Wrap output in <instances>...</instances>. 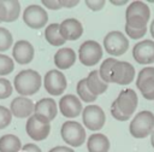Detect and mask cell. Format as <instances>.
Here are the masks:
<instances>
[{
	"instance_id": "obj_1",
	"label": "cell",
	"mask_w": 154,
	"mask_h": 152,
	"mask_svg": "<svg viewBox=\"0 0 154 152\" xmlns=\"http://www.w3.org/2000/svg\"><path fill=\"white\" fill-rule=\"evenodd\" d=\"M13 83H14V89L22 97H26L35 94L40 89L42 80L37 71L32 69H26L16 75Z\"/></svg>"
},
{
	"instance_id": "obj_2",
	"label": "cell",
	"mask_w": 154,
	"mask_h": 152,
	"mask_svg": "<svg viewBox=\"0 0 154 152\" xmlns=\"http://www.w3.org/2000/svg\"><path fill=\"white\" fill-rule=\"evenodd\" d=\"M154 128V115L150 111L138 112L129 125L130 134L136 139H143L149 135Z\"/></svg>"
},
{
	"instance_id": "obj_3",
	"label": "cell",
	"mask_w": 154,
	"mask_h": 152,
	"mask_svg": "<svg viewBox=\"0 0 154 152\" xmlns=\"http://www.w3.org/2000/svg\"><path fill=\"white\" fill-rule=\"evenodd\" d=\"M60 134L63 140L72 146V147H78L81 146L84 140H85V130L82 127L81 123L75 122V121H66L63 123Z\"/></svg>"
},
{
	"instance_id": "obj_4",
	"label": "cell",
	"mask_w": 154,
	"mask_h": 152,
	"mask_svg": "<svg viewBox=\"0 0 154 152\" xmlns=\"http://www.w3.org/2000/svg\"><path fill=\"white\" fill-rule=\"evenodd\" d=\"M102 48L97 41L88 40L84 41L78 49L79 62L85 66H93L97 64L102 57Z\"/></svg>"
},
{
	"instance_id": "obj_5",
	"label": "cell",
	"mask_w": 154,
	"mask_h": 152,
	"mask_svg": "<svg viewBox=\"0 0 154 152\" xmlns=\"http://www.w3.org/2000/svg\"><path fill=\"white\" fill-rule=\"evenodd\" d=\"M103 48L111 55H122L128 51L129 41L123 33L118 30H113L105 36Z\"/></svg>"
},
{
	"instance_id": "obj_6",
	"label": "cell",
	"mask_w": 154,
	"mask_h": 152,
	"mask_svg": "<svg viewBox=\"0 0 154 152\" xmlns=\"http://www.w3.org/2000/svg\"><path fill=\"white\" fill-rule=\"evenodd\" d=\"M82 118L84 127L90 130H99L103 127L106 116L103 110L97 105H88L83 109Z\"/></svg>"
},
{
	"instance_id": "obj_7",
	"label": "cell",
	"mask_w": 154,
	"mask_h": 152,
	"mask_svg": "<svg viewBox=\"0 0 154 152\" xmlns=\"http://www.w3.org/2000/svg\"><path fill=\"white\" fill-rule=\"evenodd\" d=\"M25 129H26L28 135L32 140L41 141L48 136V134L51 131V125H49V122L42 119L41 117H38L36 115H32L28 118Z\"/></svg>"
},
{
	"instance_id": "obj_8",
	"label": "cell",
	"mask_w": 154,
	"mask_h": 152,
	"mask_svg": "<svg viewBox=\"0 0 154 152\" xmlns=\"http://www.w3.org/2000/svg\"><path fill=\"white\" fill-rule=\"evenodd\" d=\"M23 21L28 27L32 29H40L47 23L48 14L40 5H29L23 12Z\"/></svg>"
},
{
	"instance_id": "obj_9",
	"label": "cell",
	"mask_w": 154,
	"mask_h": 152,
	"mask_svg": "<svg viewBox=\"0 0 154 152\" xmlns=\"http://www.w3.org/2000/svg\"><path fill=\"white\" fill-rule=\"evenodd\" d=\"M46 90L52 95H60L67 86L66 77L60 70H49L43 78Z\"/></svg>"
},
{
	"instance_id": "obj_10",
	"label": "cell",
	"mask_w": 154,
	"mask_h": 152,
	"mask_svg": "<svg viewBox=\"0 0 154 152\" xmlns=\"http://www.w3.org/2000/svg\"><path fill=\"white\" fill-rule=\"evenodd\" d=\"M136 86L146 99L154 100V68L153 66H147L138 72Z\"/></svg>"
},
{
	"instance_id": "obj_11",
	"label": "cell",
	"mask_w": 154,
	"mask_h": 152,
	"mask_svg": "<svg viewBox=\"0 0 154 152\" xmlns=\"http://www.w3.org/2000/svg\"><path fill=\"white\" fill-rule=\"evenodd\" d=\"M134 77H135V68L128 62L117 60V63L114 64L112 69L111 82L125 86V84L131 83Z\"/></svg>"
},
{
	"instance_id": "obj_12",
	"label": "cell",
	"mask_w": 154,
	"mask_h": 152,
	"mask_svg": "<svg viewBox=\"0 0 154 152\" xmlns=\"http://www.w3.org/2000/svg\"><path fill=\"white\" fill-rule=\"evenodd\" d=\"M137 103H138L137 94H136V92L134 89H124V90H122L118 94L117 99L114 100V104L117 105V107L126 117H130L135 112V110L137 107Z\"/></svg>"
},
{
	"instance_id": "obj_13",
	"label": "cell",
	"mask_w": 154,
	"mask_h": 152,
	"mask_svg": "<svg viewBox=\"0 0 154 152\" xmlns=\"http://www.w3.org/2000/svg\"><path fill=\"white\" fill-rule=\"evenodd\" d=\"M134 59L138 64H150L154 63V41L142 40L134 46L132 49Z\"/></svg>"
},
{
	"instance_id": "obj_14",
	"label": "cell",
	"mask_w": 154,
	"mask_h": 152,
	"mask_svg": "<svg viewBox=\"0 0 154 152\" xmlns=\"http://www.w3.org/2000/svg\"><path fill=\"white\" fill-rule=\"evenodd\" d=\"M59 109L64 117L73 118V117H77L82 112V103L79 98H77L76 95L66 94L63 98H60Z\"/></svg>"
},
{
	"instance_id": "obj_15",
	"label": "cell",
	"mask_w": 154,
	"mask_h": 152,
	"mask_svg": "<svg viewBox=\"0 0 154 152\" xmlns=\"http://www.w3.org/2000/svg\"><path fill=\"white\" fill-rule=\"evenodd\" d=\"M35 110V105L31 101V99L25 98V97H17L11 101L10 111L12 116L17 118H24V117H30L32 116Z\"/></svg>"
},
{
	"instance_id": "obj_16",
	"label": "cell",
	"mask_w": 154,
	"mask_h": 152,
	"mask_svg": "<svg viewBox=\"0 0 154 152\" xmlns=\"http://www.w3.org/2000/svg\"><path fill=\"white\" fill-rule=\"evenodd\" d=\"M35 49L32 45L26 40H19L14 43L12 49V55L14 60L19 64H29L34 59Z\"/></svg>"
},
{
	"instance_id": "obj_17",
	"label": "cell",
	"mask_w": 154,
	"mask_h": 152,
	"mask_svg": "<svg viewBox=\"0 0 154 152\" xmlns=\"http://www.w3.org/2000/svg\"><path fill=\"white\" fill-rule=\"evenodd\" d=\"M60 34L65 41L78 40L83 34V25L76 18H66L60 23Z\"/></svg>"
},
{
	"instance_id": "obj_18",
	"label": "cell",
	"mask_w": 154,
	"mask_h": 152,
	"mask_svg": "<svg viewBox=\"0 0 154 152\" xmlns=\"http://www.w3.org/2000/svg\"><path fill=\"white\" fill-rule=\"evenodd\" d=\"M57 112H58V107H57L54 99H52V98H43L35 104L34 115L41 117L42 119H45L49 123H51V121H53L55 118Z\"/></svg>"
},
{
	"instance_id": "obj_19",
	"label": "cell",
	"mask_w": 154,
	"mask_h": 152,
	"mask_svg": "<svg viewBox=\"0 0 154 152\" xmlns=\"http://www.w3.org/2000/svg\"><path fill=\"white\" fill-rule=\"evenodd\" d=\"M20 12V4L16 0H0V21L13 22L18 18Z\"/></svg>"
},
{
	"instance_id": "obj_20",
	"label": "cell",
	"mask_w": 154,
	"mask_h": 152,
	"mask_svg": "<svg viewBox=\"0 0 154 152\" xmlns=\"http://www.w3.org/2000/svg\"><path fill=\"white\" fill-rule=\"evenodd\" d=\"M76 62V53L70 47L60 48L54 54V64L58 69L66 70L71 68Z\"/></svg>"
},
{
	"instance_id": "obj_21",
	"label": "cell",
	"mask_w": 154,
	"mask_h": 152,
	"mask_svg": "<svg viewBox=\"0 0 154 152\" xmlns=\"http://www.w3.org/2000/svg\"><path fill=\"white\" fill-rule=\"evenodd\" d=\"M87 86H88V89L91 92V94H94L95 97L102 94L103 92H106V89L108 88V83H106L100 74H99V70H93L89 72V75L87 76Z\"/></svg>"
},
{
	"instance_id": "obj_22",
	"label": "cell",
	"mask_w": 154,
	"mask_h": 152,
	"mask_svg": "<svg viewBox=\"0 0 154 152\" xmlns=\"http://www.w3.org/2000/svg\"><path fill=\"white\" fill-rule=\"evenodd\" d=\"M87 147L89 152H108L109 140L106 135L96 133L89 136L87 141Z\"/></svg>"
},
{
	"instance_id": "obj_23",
	"label": "cell",
	"mask_w": 154,
	"mask_h": 152,
	"mask_svg": "<svg viewBox=\"0 0 154 152\" xmlns=\"http://www.w3.org/2000/svg\"><path fill=\"white\" fill-rule=\"evenodd\" d=\"M141 17L146 21H149L150 17V10L149 6L143 2V1H132L125 12V18L126 17Z\"/></svg>"
},
{
	"instance_id": "obj_24",
	"label": "cell",
	"mask_w": 154,
	"mask_h": 152,
	"mask_svg": "<svg viewBox=\"0 0 154 152\" xmlns=\"http://www.w3.org/2000/svg\"><path fill=\"white\" fill-rule=\"evenodd\" d=\"M45 37L52 46H61L65 39L60 34V23H52L45 30Z\"/></svg>"
},
{
	"instance_id": "obj_25",
	"label": "cell",
	"mask_w": 154,
	"mask_h": 152,
	"mask_svg": "<svg viewBox=\"0 0 154 152\" xmlns=\"http://www.w3.org/2000/svg\"><path fill=\"white\" fill-rule=\"evenodd\" d=\"M22 148V142L18 136L6 134L0 138V152H18Z\"/></svg>"
},
{
	"instance_id": "obj_26",
	"label": "cell",
	"mask_w": 154,
	"mask_h": 152,
	"mask_svg": "<svg viewBox=\"0 0 154 152\" xmlns=\"http://www.w3.org/2000/svg\"><path fill=\"white\" fill-rule=\"evenodd\" d=\"M117 63V59L113 58H107L101 63V66L99 69V74L101 76V78L106 82V83H111V75H112V69L114 66V64Z\"/></svg>"
},
{
	"instance_id": "obj_27",
	"label": "cell",
	"mask_w": 154,
	"mask_h": 152,
	"mask_svg": "<svg viewBox=\"0 0 154 152\" xmlns=\"http://www.w3.org/2000/svg\"><path fill=\"white\" fill-rule=\"evenodd\" d=\"M77 94L82 99V101H85V103H93L96 99V97L94 94H91V92L88 89L85 78H82V80L78 81V83H77Z\"/></svg>"
},
{
	"instance_id": "obj_28",
	"label": "cell",
	"mask_w": 154,
	"mask_h": 152,
	"mask_svg": "<svg viewBox=\"0 0 154 152\" xmlns=\"http://www.w3.org/2000/svg\"><path fill=\"white\" fill-rule=\"evenodd\" d=\"M12 42H13V39L10 30L0 27V52L8 49L12 46Z\"/></svg>"
},
{
	"instance_id": "obj_29",
	"label": "cell",
	"mask_w": 154,
	"mask_h": 152,
	"mask_svg": "<svg viewBox=\"0 0 154 152\" xmlns=\"http://www.w3.org/2000/svg\"><path fill=\"white\" fill-rule=\"evenodd\" d=\"M13 68H14L13 59H11L8 55L0 53V76L8 75L10 72H12Z\"/></svg>"
},
{
	"instance_id": "obj_30",
	"label": "cell",
	"mask_w": 154,
	"mask_h": 152,
	"mask_svg": "<svg viewBox=\"0 0 154 152\" xmlns=\"http://www.w3.org/2000/svg\"><path fill=\"white\" fill-rule=\"evenodd\" d=\"M148 21L141 18V17H126V25L135 28V29H144L147 28Z\"/></svg>"
},
{
	"instance_id": "obj_31",
	"label": "cell",
	"mask_w": 154,
	"mask_h": 152,
	"mask_svg": "<svg viewBox=\"0 0 154 152\" xmlns=\"http://www.w3.org/2000/svg\"><path fill=\"white\" fill-rule=\"evenodd\" d=\"M11 119H12L11 111L7 107L0 105V129L6 128L11 123Z\"/></svg>"
},
{
	"instance_id": "obj_32",
	"label": "cell",
	"mask_w": 154,
	"mask_h": 152,
	"mask_svg": "<svg viewBox=\"0 0 154 152\" xmlns=\"http://www.w3.org/2000/svg\"><path fill=\"white\" fill-rule=\"evenodd\" d=\"M12 84L6 78H0V99H6L12 94Z\"/></svg>"
},
{
	"instance_id": "obj_33",
	"label": "cell",
	"mask_w": 154,
	"mask_h": 152,
	"mask_svg": "<svg viewBox=\"0 0 154 152\" xmlns=\"http://www.w3.org/2000/svg\"><path fill=\"white\" fill-rule=\"evenodd\" d=\"M125 33L128 34V36H130L131 39L136 40V39H140V37L146 35L147 28H144V29H135V28H131V27L125 24Z\"/></svg>"
},
{
	"instance_id": "obj_34",
	"label": "cell",
	"mask_w": 154,
	"mask_h": 152,
	"mask_svg": "<svg viewBox=\"0 0 154 152\" xmlns=\"http://www.w3.org/2000/svg\"><path fill=\"white\" fill-rule=\"evenodd\" d=\"M111 113H112V116L116 118V119H118V121H128L130 117H126L125 115H123L122 112H120V110L117 107V105L114 104V101H113V104H112V106H111Z\"/></svg>"
},
{
	"instance_id": "obj_35",
	"label": "cell",
	"mask_w": 154,
	"mask_h": 152,
	"mask_svg": "<svg viewBox=\"0 0 154 152\" xmlns=\"http://www.w3.org/2000/svg\"><path fill=\"white\" fill-rule=\"evenodd\" d=\"M85 5L91 10V11H100L103 6H105V1L103 0H95V1H85Z\"/></svg>"
},
{
	"instance_id": "obj_36",
	"label": "cell",
	"mask_w": 154,
	"mask_h": 152,
	"mask_svg": "<svg viewBox=\"0 0 154 152\" xmlns=\"http://www.w3.org/2000/svg\"><path fill=\"white\" fill-rule=\"evenodd\" d=\"M42 5L47 8H49V10H59V8L63 7L60 0H43Z\"/></svg>"
},
{
	"instance_id": "obj_37",
	"label": "cell",
	"mask_w": 154,
	"mask_h": 152,
	"mask_svg": "<svg viewBox=\"0 0 154 152\" xmlns=\"http://www.w3.org/2000/svg\"><path fill=\"white\" fill-rule=\"evenodd\" d=\"M22 152H42V151L35 144H26L22 147Z\"/></svg>"
},
{
	"instance_id": "obj_38",
	"label": "cell",
	"mask_w": 154,
	"mask_h": 152,
	"mask_svg": "<svg viewBox=\"0 0 154 152\" xmlns=\"http://www.w3.org/2000/svg\"><path fill=\"white\" fill-rule=\"evenodd\" d=\"M48 152H75V151L67 146H55V147L51 148Z\"/></svg>"
},
{
	"instance_id": "obj_39",
	"label": "cell",
	"mask_w": 154,
	"mask_h": 152,
	"mask_svg": "<svg viewBox=\"0 0 154 152\" xmlns=\"http://www.w3.org/2000/svg\"><path fill=\"white\" fill-rule=\"evenodd\" d=\"M60 2L63 7H67V8L78 5V0H60Z\"/></svg>"
},
{
	"instance_id": "obj_40",
	"label": "cell",
	"mask_w": 154,
	"mask_h": 152,
	"mask_svg": "<svg viewBox=\"0 0 154 152\" xmlns=\"http://www.w3.org/2000/svg\"><path fill=\"white\" fill-rule=\"evenodd\" d=\"M128 2V0H120V1H117V0H113V1H111V4H113V5H125Z\"/></svg>"
},
{
	"instance_id": "obj_41",
	"label": "cell",
	"mask_w": 154,
	"mask_h": 152,
	"mask_svg": "<svg viewBox=\"0 0 154 152\" xmlns=\"http://www.w3.org/2000/svg\"><path fill=\"white\" fill-rule=\"evenodd\" d=\"M149 30H150V34H152V36H153V39H154V19H153L152 23H150V28H149Z\"/></svg>"
},
{
	"instance_id": "obj_42",
	"label": "cell",
	"mask_w": 154,
	"mask_h": 152,
	"mask_svg": "<svg viewBox=\"0 0 154 152\" xmlns=\"http://www.w3.org/2000/svg\"><path fill=\"white\" fill-rule=\"evenodd\" d=\"M150 142H152V146L154 147V131L152 133V136H150Z\"/></svg>"
},
{
	"instance_id": "obj_43",
	"label": "cell",
	"mask_w": 154,
	"mask_h": 152,
	"mask_svg": "<svg viewBox=\"0 0 154 152\" xmlns=\"http://www.w3.org/2000/svg\"><path fill=\"white\" fill-rule=\"evenodd\" d=\"M0 22H1V21H0Z\"/></svg>"
}]
</instances>
